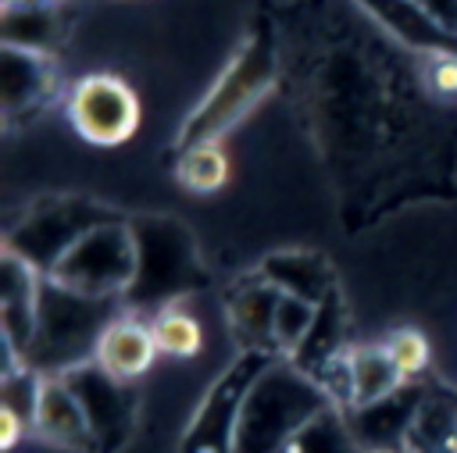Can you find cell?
Returning <instances> with one entry per match:
<instances>
[{
    "instance_id": "cell-1",
    "label": "cell",
    "mask_w": 457,
    "mask_h": 453,
    "mask_svg": "<svg viewBox=\"0 0 457 453\" xmlns=\"http://www.w3.org/2000/svg\"><path fill=\"white\" fill-rule=\"evenodd\" d=\"M118 300L86 296L43 275L36 303V335L25 353V367L43 378H61L64 371L96 357L104 332L121 317Z\"/></svg>"
},
{
    "instance_id": "cell-2",
    "label": "cell",
    "mask_w": 457,
    "mask_h": 453,
    "mask_svg": "<svg viewBox=\"0 0 457 453\" xmlns=\"http://www.w3.org/2000/svg\"><path fill=\"white\" fill-rule=\"evenodd\" d=\"M328 407H336L332 396L307 371L293 360H271L243 399L232 453H282L289 439Z\"/></svg>"
},
{
    "instance_id": "cell-3",
    "label": "cell",
    "mask_w": 457,
    "mask_h": 453,
    "mask_svg": "<svg viewBox=\"0 0 457 453\" xmlns=\"http://www.w3.org/2000/svg\"><path fill=\"white\" fill-rule=\"evenodd\" d=\"M139 271V246H136V232L132 225H125L121 218L104 221L96 228H89L61 260L57 268L46 275L75 292L86 296H111L118 300L121 292L132 289Z\"/></svg>"
},
{
    "instance_id": "cell-4",
    "label": "cell",
    "mask_w": 457,
    "mask_h": 453,
    "mask_svg": "<svg viewBox=\"0 0 457 453\" xmlns=\"http://www.w3.org/2000/svg\"><path fill=\"white\" fill-rule=\"evenodd\" d=\"M271 46L264 36H250V43L236 54V61L221 71L218 86L211 89V96L196 107V114L186 121L182 128V150L196 146V143H218V136L225 128H232L253 100H261V93L271 86Z\"/></svg>"
},
{
    "instance_id": "cell-5",
    "label": "cell",
    "mask_w": 457,
    "mask_h": 453,
    "mask_svg": "<svg viewBox=\"0 0 457 453\" xmlns=\"http://www.w3.org/2000/svg\"><path fill=\"white\" fill-rule=\"evenodd\" d=\"M118 214L89 203V200H50L39 203L36 210H29V218L21 225H14L4 239V250L18 253L25 264H32L39 275H50L57 268V260L96 225L114 221Z\"/></svg>"
},
{
    "instance_id": "cell-6",
    "label": "cell",
    "mask_w": 457,
    "mask_h": 453,
    "mask_svg": "<svg viewBox=\"0 0 457 453\" xmlns=\"http://www.w3.org/2000/svg\"><path fill=\"white\" fill-rule=\"evenodd\" d=\"M271 360H275V353H264V350L239 353V360L211 385L200 410L193 414L189 432L182 439V453H232L243 399H246L250 385L268 371Z\"/></svg>"
},
{
    "instance_id": "cell-7",
    "label": "cell",
    "mask_w": 457,
    "mask_h": 453,
    "mask_svg": "<svg viewBox=\"0 0 457 453\" xmlns=\"http://www.w3.org/2000/svg\"><path fill=\"white\" fill-rule=\"evenodd\" d=\"M139 246V271L129 289L132 300H171L200 285V260L179 221H146L132 228Z\"/></svg>"
},
{
    "instance_id": "cell-8",
    "label": "cell",
    "mask_w": 457,
    "mask_h": 453,
    "mask_svg": "<svg viewBox=\"0 0 457 453\" xmlns=\"http://www.w3.org/2000/svg\"><path fill=\"white\" fill-rule=\"evenodd\" d=\"M68 118L82 139L96 146H121L139 128V96L121 75L96 71L75 82Z\"/></svg>"
},
{
    "instance_id": "cell-9",
    "label": "cell",
    "mask_w": 457,
    "mask_h": 453,
    "mask_svg": "<svg viewBox=\"0 0 457 453\" xmlns=\"http://www.w3.org/2000/svg\"><path fill=\"white\" fill-rule=\"evenodd\" d=\"M61 378L68 382V389L79 396L86 410L96 453H114L136 424V392L129 389V382H118L114 375H107L96 360H86L64 371Z\"/></svg>"
},
{
    "instance_id": "cell-10",
    "label": "cell",
    "mask_w": 457,
    "mask_h": 453,
    "mask_svg": "<svg viewBox=\"0 0 457 453\" xmlns=\"http://www.w3.org/2000/svg\"><path fill=\"white\" fill-rule=\"evenodd\" d=\"M421 403H425L421 389L407 382L403 389H396L393 396H386L371 407H353L346 414V421H350L357 446L364 453H403Z\"/></svg>"
},
{
    "instance_id": "cell-11",
    "label": "cell",
    "mask_w": 457,
    "mask_h": 453,
    "mask_svg": "<svg viewBox=\"0 0 457 453\" xmlns=\"http://www.w3.org/2000/svg\"><path fill=\"white\" fill-rule=\"evenodd\" d=\"M36 432L46 435L57 446H68V449H79V453H96L86 410H82L79 396L68 389L64 378H43L39 410H36Z\"/></svg>"
},
{
    "instance_id": "cell-12",
    "label": "cell",
    "mask_w": 457,
    "mask_h": 453,
    "mask_svg": "<svg viewBox=\"0 0 457 453\" xmlns=\"http://www.w3.org/2000/svg\"><path fill=\"white\" fill-rule=\"evenodd\" d=\"M157 353H161V350H157V342H154L150 325H143V321L121 314V317L104 332V339H100L93 360H96L107 375H114L118 382H132V378H139V375L154 364Z\"/></svg>"
},
{
    "instance_id": "cell-13",
    "label": "cell",
    "mask_w": 457,
    "mask_h": 453,
    "mask_svg": "<svg viewBox=\"0 0 457 453\" xmlns=\"http://www.w3.org/2000/svg\"><path fill=\"white\" fill-rule=\"evenodd\" d=\"M54 86V71H50V57L36 54V50H21V46H4L0 54V96H4V111L7 118L36 107Z\"/></svg>"
},
{
    "instance_id": "cell-14",
    "label": "cell",
    "mask_w": 457,
    "mask_h": 453,
    "mask_svg": "<svg viewBox=\"0 0 457 453\" xmlns=\"http://www.w3.org/2000/svg\"><path fill=\"white\" fill-rule=\"evenodd\" d=\"M282 300V289L271 285L268 278L243 285L228 300V321L246 350H264L275 353V307Z\"/></svg>"
},
{
    "instance_id": "cell-15",
    "label": "cell",
    "mask_w": 457,
    "mask_h": 453,
    "mask_svg": "<svg viewBox=\"0 0 457 453\" xmlns=\"http://www.w3.org/2000/svg\"><path fill=\"white\" fill-rule=\"evenodd\" d=\"M350 375H353V407H371V403H378V399H386L407 385V378L396 371L386 346H353L350 350Z\"/></svg>"
},
{
    "instance_id": "cell-16",
    "label": "cell",
    "mask_w": 457,
    "mask_h": 453,
    "mask_svg": "<svg viewBox=\"0 0 457 453\" xmlns=\"http://www.w3.org/2000/svg\"><path fill=\"white\" fill-rule=\"evenodd\" d=\"M264 278L278 285L289 296H300L307 303H325L328 300V271L321 268L318 257L311 253H275L264 264Z\"/></svg>"
},
{
    "instance_id": "cell-17",
    "label": "cell",
    "mask_w": 457,
    "mask_h": 453,
    "mask_svg": "<svg viewBox=\"0 0 457 453\" xmlns=\"http://www.w3.org/2000/svg\"><path fill=\"white\" fill-rule=\"evenodd\" d=\"M282 453H364L350 432V421H346V410L339 407H328L321 410L318 417H311Z\"/></svg>"
},
{
    "instance_id": "cell-18",
    "label": "cell",
    "mask_w": 457,
    "mask_h": 453,
    "mask_svg": "<svg viewBox=\"0 0 457 453\" xmlns=\"http://www.w3.org/2000/svg\"><path fill=\"white\" fill-rule=\"evenodd\" d=\"M150 332H154L157 350L168 353V357L189 360V357H196L200 346H204V328H200V321H196L189 310L171 307V303H164V307L157 310V317L150 321Z\"/></svg>"
},
{
    "instance_id": "cell-19",
    "label": "cell",
    "mask_w": 457,
    "mask_h": 453,
    "mask_svg": "<svg viewBox=\"0 0 457 453\" xmlns=\"http://www.w3.org/2000/svg\"><path fill=\"white\" fill-rule=\"evenodd\" d=\"M228 178V157L218 143H196L189 150H182L179 161V182L193 193H214L221 189Z\"/></svg>"
},
{
    "instance_id": "cell-20",
    "label": "cell",
    "mask_w": 457,
    "mask_h": 453,
    "mask_svg": "<svg viewBox=\"0 0 457 453\" xmlns=\"http://www.w3.org/2000/svg\"><path fill=\"white\" fill-rule=\"evenodd\" d=\"M314 317H318V303H307L300 296L282 292V300L275 307V350L293 357L303 346V339L311 335Z\"/></svg>"
},
{
    "instance_id": "cell-21",
    "label": "cell",
    "mask_w": 457,
    "mask_h": 453,
    "mask_svg": "<svg viewBox=\"0 0 457 453\" xmlns=\"http://www.w3.org/2000/svg\"><path fill=\"white\" fill-rule=\"evenodd\" d=\"M382 346H386V353L393 357V364H396V371H400L403 378H414V375H421V371L428 367V342H425V335L414 332V328H396V332H389Z\"/></svg>"
},
{
    "instance_id": "cell-22",
    "label": "cell",
    "mask_w": 457,
    "mask_h": 453,
    "mask_svg": "<svg viewBox=\"0 0 457 453\" xmlns=\"http://www.w3.org/2000/svg\"><path fill=\"white\" fill-rule=\"evenodd\" d=\"M443 32L457 36V0H414Z\"/></svg>"
},
{
    "instance_id": "cell-23",
    "label": "cell",
    "mask_w": 457,
    "mask_h": 453,
    "mask_svg": "<svg viewBox=\"0 0 457 453\" xmlns=\"http://www.w3.org/2000/svg\"><path fill=\"white\" fill-rule=\"evenodd\" d=\"M432 86L439 93H457V57H439L432 64Z\"/></svg>"
},
{
    "instance_id": "cell-24",
    "label": "cell",
    "mask_w": 457,
    "mask_h": 453,
    "mask_svg": "<svg viewBox=\"0 0 457 453\" xmlns=\"http://www.w3.org/2000/svg\"><path fill=\"white\" fill-rule=\"evenodd\" d=\"M21 432H29V424H25L14 410L0 407V446H4V449H11V446L21 439Z\"/></svg>"
}]
</instances>
